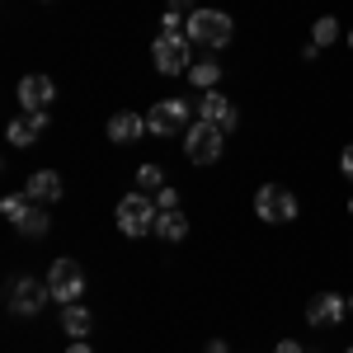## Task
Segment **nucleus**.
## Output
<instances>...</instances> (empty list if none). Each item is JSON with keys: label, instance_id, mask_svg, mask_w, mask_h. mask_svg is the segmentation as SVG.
<instances>
[{"label": "nucleus", "instance_id": "423d86ee", "mask_svg": "<svg viewBox=\"0 0 353 353\" xmlns=\"http://www.w3.org/2000/svg\"><path fill=\"white\" fill-rule=\"evenodd\" d=\"M189 123H193L189 99H161V104H151V113H146V128L156 137H179V132H189Z\"/></svg>", "mask_w": 353, "mask_h": 353}, {"label": "nucleus", "instance_id": "2f4dec72", "mask_svg": "<svg viewBox=\"0 0 353 353\" xmlns=\"http://www.w3.org/2000/svg\"><path fill=\"white\" fill-rule=\"evenodd\" d=\"M344 353H353V349H344Z\"/></svg>", "mask_w": 353, "mask_h": 353}, {"label": "nucleus", "instance_id": "bb28decb", "mask_svg": "<svg viewBox=\"0 0 353 353\" xmlns=\"http://www.w3.org/2000/svg\"><path fill=\"white\" fill-rule=\"evenodd\" d=\"M208 353H231V349H226V339H212V344H208Z\"/></svg>", "mask_w": 353, "mask_h": 353}, {"label": "nucleus", "instance_id": "f03ea898", "mask_svg": "<svg viewBox=\"0 0 353 353\" xmlns=\"http://www.w3.org/2000/svg\"><path fill=\"white\" fill-rule=\"evenodd\" d=\"M118 231L123 236H132V241H141V236H156V217H161V208H156V198L151 193H128L123 203H118Z\"/></svg>", "mask_w": 353, "mask_h": 353}, {"label": "nucleus", "instance_id": "dca6fc26", "mask_svg": "<svg viewBox=\"0 0 353 353\" xmlns=\"http://www.w3.org/2000/svg\"><path fill=\"white\" fill-rule=\"evenodd\" d=\"M156 236L170 241V245H179L184 236H189V217H184L179 208H174V212H161V217H156Z\"/></svg>", "mask_w": 353, "mask_h": 353}, {"label": "nucleus", "instance_id": "9b49d317", "mask_svg": "<svg viewBox=\"0 0 353 353\" xmlns=\"http://www.w3.org/2000/svg\"><path fill=\"white\" fill-rule=\"evenodd\" d=\"M146 132H151V128H146V113L123 109V113H113V118H109V141H118V146H128V141H141Z\"/></svg>", "mask_w": 353, "mask_h": 353}, {"label": "nucleus", "instance_id": "7c9ffc66", "mask_svg": "<svg viewBox=\"0 0 353 353\" xmlns=\"http://www.w3.org/2000/svg\"><path fill=\"white\" fill-rule=\"evenodd\" d=\"M349 316H353V297H349Z\"/></svg>", "mask_w": 353, "mask_h": 353}, {"label": "nucleus", "instance_id": "ddd939ff", "mask_svg": "<svg viewBox=\"0 0 353 353\" xmlns=\"http://www.w3.org/2000/svg\"><path fill=\"white\" fill-rule=\"evenodd\" d=\"M38 132H48V109L24 113V118H14V123L5 128V137H10V146H33V141H38Z\"/></svg>", "mask_w": 353, "mask_h": 353}, {"label": "nucleus", "instance_id": "aec40b11", "mask_svg": "<svg viewBox=\"0 0 353 353\" xmlns=\"http://www.w3.org/2000/svg\"><path fill=\"white\" fill-rule=\"evenodd\" d=\"M334 38H339V19H334V14H325V19L311 24V43H316V48H330Z\"/></svg>", "mask_w": 353, "mask_h": 353}, {"label": "nucleus", "instance_id": "f3484780", "mask_svg": "<svg viewBox=\"0 0 353 353\" xmlns=\"http://www.w3.org/2000/svg\"><path fill=\"white\" fill-rule=\"evenodd\" d=\"M48 226H52V217H48V208H43V203H33V208H28V217L19 221V231H24L28 241H43V236H48Z\"/></svg>", "mask_w": 353, "mask_h": 353}, {"label": "nucleus", "instance_id": "412c9836", "mask_svg": "<svg viewBox=\"0 0 353 353\" xmlns=\"http://www.w3.org/2000/svg\"><path fill=\"white\" fill-rule=\"evenodd\" d=\"M137 189L141 193H161L165 189V170L161 165H141V170H137Z\"/></svg>", "mask_w": 353, "mask_h": 353}, {"label": "nucleus", "instance_id": "b1692460", "mask_svg": "<svg viewBox=\"0 0 353 353\" xmlns=\"http://www.w3.org/2000/svg\"><path fill=\"white\" fill-rule=\"evenodd\" d=\"M161 33H179V14H174V10H170V14H165V24H161Z\"/></svg>", "mask_w": 353, "mask_h": 353}, {"label": "nucleus", "instance_id": "f257e3e1", "mask_svg": "<svg viewBox=\"0 0 353 353\" xmlns=\"http://www.w3.org/2000/svg\"><path fill=\"white\" fill-rule=\"evenodd\" d=\"M184 33H189V43H198V48H208V52L217 57L236 38V24H231L226 10H193L189 19H184Z\"/></svg>", "mask_w": 353, "mask_h": 353}, {"label": "nucleus", "instance_id": "1a4fd4ad", "mask_svg": "<svg viewBox=\"0 0 353 353\" xmlns=\"http://www.w3.org/2000/svg\"><path fill=\"white\" fill-rule=\"evenodd\" d=\"M349 316V301L339 297V292H316V297L306 301V321L316 330H330V325H339Z\"/></svg>", "mask_w": 353, "mask_h": 353}, {"label": "nucleus", "instance_id": "9d476101", "mask_svg": "<svg viewBox=\"0 0 353 353\" xmlns=\"http://www.w3.org/2000/svg\"><path fill=\"white\" fill-rule=\"evenodd\" d=\"M198 118H203V123H212V128H221V132H231V128L241 123L236 104H231L226 94H217V90H208V94L198 99Z\"/></svg>", "mask_w": 353, "mask_h": 353}, {"label": "nucleus", "instance_id": "4468645a", "mask_svg": "<svg viewBox=\"0 0 353 353\" xmlns=\"http://www.w3.org/2000/svg\"><path fill=\"white\" fill-rule=\"evenodd\" d=\"M24 193L33 203H57V198H61V174H57V170H38V174H28Z\"/></svg>", "mask_w": 353, "mask_h": 353}, {"label": "nucleus", "instance_id": "cd10ccee", "mask_svg": "<svg viewBox=\"0 0 353 353\" xmlns=\"http://www.w3.org/2000/svg\"><path fill=\"white\" fill-rule=\"evenodd\" d=\"M170 10H174V14H184V10H189V0H170ZM193 14V10H189Z\"/></svg>", "mask_w": 353, "mask_h": 353}, {"label": "nucleus", "instance_id": "a211bd4d", "mask_svg": "<svg viewBox=\"0 0 353 353\" xmlns=\"http://www.w3.org/2000/svg\"><path fill=\"white\" fill-rule=\"evenodd\" d=\"M189 81L198 85V90H217V81H221V66H217V57H203V61H193Z\"/></svg>", "mask_w": 353, "mask_h": 353}, {"label": "nucleus", "instance_id": "c85d7f7f", "mask_svg": "<svg viewBox=\"0 0 353 353\" xmlns=\"http://www.w3.org/2000/svg\"><path fill=\"white\" fill-rule=\"evenodd\" d=\"M349 48H353V28H349Z\"/></svg>", "mask_w": 353, "mask_h": 353}, {"label": "nucleus", "instance_id": "39448f33", "mask_svg": "<svg viewBox=\"0 0 353 353\" xmlns=\"http://www.w3.org/2000/svg\"><path fill=\"white\" fill-rule=\"evenodd\" d=\"M221 128H212V123H203V118H193L189 123V132H184V156H189L193 165H212V161H221Z\"/></svg>", "mask_w": 353, "mask_h": 353}, {"label": "nucleus", "instance_id": "2eb2a0df", "mask_svg": "<svg viewBox=\"0 0 353 353\" xmlns=\"http://www.w3.org/2000/svg\"><path fill=\"white\" fill-rule=\"evenodd\" d=\"M61 330H66V339H85L94 330V316L85 311L81 301H71V306H61Z\"/></svg>", "mask_w": 353, "mask_h": 353}, {"label": "nucleus", "instance_id": "f8f14e48", "mask_svg": "<svg viewBox=\"0 0 353 353\" xmlns=\"http://www.w3.org/2000/svg\"><path fill=\"white\" fill-rule=\"evenodd\" d=\"M52 94H57V85L48 81V76H24V81H19V104H24V113L48 109Z\"/></svg>", "mask_w": 353, "mask_h": 353}, {"label": "nucleus", "instance_id": "6ab92c4d", "mask_svg": "<svg viewBox=\"0 0 353 353\" xmlns=\"http://www.w3.org/2000/svg\"><path fill=\"white\" fill-rule=\"evenodd\" d=\"M28 208H33V198H28V193H10V198H0V212L14 221V226L28 217Z\"/></svg>", "mask_w": 353, "mask_h": 353}, {"label": "nucleus", "instance_id": "4be33fe9", "mask_svg": "<svg viewBox=\"0 0 353 353\" xmlns=\"http://www.w3.org/2000/svg\"><path fill=\"white\" fill-rule=\"evenodd\" d=\"M151 198H156V208H161V212H174V208H179V189H170V184H165L161 193H151Z\"/></svg>", "mask_w": 353, "mask_h": 353}, {"label": "nucleus", "instance_id": "a878e982", "mask_svg": "<svg viewBox=\"0 0 353 353\" xmlns=\"http://www.w3.org/2000/svg\"><path fill=\"white\" fill-rule=\"evenodd\" d=\"M66 353H94V349H90L85 339H71V349H66Z\"/></svg>", "mask_w": 353, "mask_h": 353}, {"label": "nucleus", "instance_id": "20e7f679", "mask_svg": "<svg viewBox=\"0 0 353 353\" xmlns=\"http://www.w3.org/2000/svg\"><path fill=\"white\" fill-rule=\"evenodd\" d=\"M52 301V288H48V278H14L10 283V292H5V306L14 311V316H38L43 306Z\"/></svg>", "mask_w": 353, "mask_h": 353}, {"label": "nucleus", "instance_id": "6e6552de", "mask_svg": "<svg viewBox=\"0 0 353 353\" xmlns=\"http://www.w3.org/2000/svg\"><path fill=\"white\" fill-rule=\"evenodd\" d=\"M254 217L259 221H292L297 217V198H292V189H283V184H264V189L254 193Z\"/></svg>", "mask_w": 353, "mask_h": 353}, {"label": "nucleus", "instance_id": "0eeeda50", "mask_svg": "<svg viewBox=\"0 0 353 353\" xmlns=\"http://www.w3.org/2000/svg\"><path fill=\"white\" fill-rule=\"evenodd\" d=\"M48 288H52V301H61V306H71V301L85 297V269L76 264V259H52V269H48Z\"/></svg>", "mask_w": 353, "mask_h": 353}, {"label": "nucleus", "instance_id": "5701e85b", "mask_svg": "<svg viewBox=\"0 0 353 353\" xmlns=\"http://www.w3.org/2000/svg\"><path fill=\"white\" fill-rule=\"evenodd\" d=\"M339 170H344V179H353V146H344V156H339Z\"/></svg>", "mask_w": 353, "mask_h": 353}, {"label": "nucleus", "instance_id": "393cba45", "mask_svg": "<svg viewBox=\"0 0 353 353\" xmlns=\"http://www.w3.org/2000/svg\"><path fill=\"white\" fill-rule=\"evenodd\" d=\"M273 353H306V349H301L297 339H283V344H278V349H273Z\"/></svg>", "mask_w": 353, "mask_h": 353}, {"label": "nucleus", "instance_id": "c756f323", "mask_svg": "<svg viewBox=\"0 0 353 353\" xmlns=\"http://www.w3.org/2000/svg\"><path fill=\"white\" fill-rule=\"evenodd\" d=\"M349 217H353V198H349Z\"/></svg>", "mask_w": 353, "mask_h": 353}, {"label": "nucleus", "instance_id": "7ed1b4c3", "mask_svg": "<svg viewBox=\"0 0 353 353\" xmlns=\"http://www.w3.org/2000/svg\"><path fill=\"white\" fill-rule=\"evenodd\" d=\"M189 33H161L151 43V61L161 76H179V71H193V52H189Z\"/></svg>", "mask_w": 353, "mask_h": 353}]
</instances>
